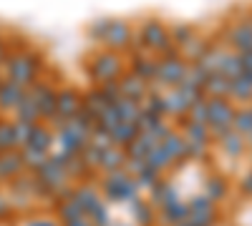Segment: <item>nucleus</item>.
I'll use <instances>...</instances> for the list:
<instances>
[{
  "mask_svg": "<svg viewBox=\"0 0 252 226\" xmlns=\"http://www.w3.org/2000/svg\"><path fill=\"white\" fill-rule=\"evenodd\" d=\"M38 73H40V55H35L31 50L10 53V58L5 60V78L26 91L33 83H38Z\"/></svg>",
  "mask_w": 252,
  "mask_h": 226,
  "instance_id": "nucleus-1",
  "label": "nucleus"
},
{
  "mask_svg": "<svg viewBox=\"0 0 252 226\" xmlns=\"http://www.w3.org/2000/svg\"><path fill=\"white\" fill-rule=\"evenodd\" d=\"M139 191H141V186L136 183V178L129 176L124 169L106 174V176H103V181H101V194H103V199H106V201L131 203L134 199H139Z\"/></svg>",
  "mask_w": 252,
  "mask_h": 226,
  "instance_id": "nucleus-2",
  "label": "nucleus"
},
{
  "mask_svg": "<svg viewBox=\"0 0 252 226\" xmlns=\"http://www.w3.org/2000/svg\"><path fill=\"white\" fill-rule=\"evenodd\" d=\"M124 73H126V68H124V63H121L119 53H114V50H109V48L94 53L91 60H89V75H91V80H94L96 86L119 80Z\"/></svg>",
  "mask_w": 252,
  "mask_h": 226,
  "instance_id": "nucleus-3",
  "label": "nucleus"
},
{
  "mask_svg": "<svg viewBox=\"0 0 252 226\" xmlns=\"http://www.w3.org/2000/svg\"><path fill=\"white\" fill-rule=\"evenodd\" d=\"M136 40L144 50L149 53H164L172 43V35H169V25H164L159 18H146L141 20V25L136 30Z\"/></svg>",
  "mask_w": 252,
  "mask_h": 226,
  "instance_id": "nucleus-4",
  "label": "nucleus"
},
{
  "mask_svg": "<svg viewBox=\"0 0 252 226\" xmlns=\"http://www.w3.org/2000/svg\"><path fill=\"white\" fill-rule=\"evenodd\" d=\"M189 71V63L182 58V55H161L159 58V66H157V80L149 86L152 91L161 93L164 88L169 91V88H177L184 75Z\"/></svg>",
  "mask_w": 252,
  "mask_h": 226,
  "instance_id": "nucleus-5",
  "label": "nucleus"
},
{
  "mask_svg": "<svg viewBox=\"0 0 252 226\" xmlns=\"http://www.w3.org/2000/svg\"><path fill=\"white\" fill-rule=\"evenodd\" d=\"M207 108H209V131H212L215 141H220L227 131H232L237 106L229 98H207Z\"/></svg>",
  "mask_w": 252,
  "mask_h": 226,
  "instance_id": "nucleus-6",
  "label": "nucleus"
},
{
  "mask_svg": "<svg viewBox=\"0 0 252 226\" xmlns=\"http://www.w3.org/2000/svg\"><path fill=\"white\" fill-rule=\"evenodd\" d=\"M136 40V30L129 20H121V18H109V28H106V35H103V48H109L114 53L119 50H126L131 48Z\"/></svg>",
  "mask_w": 252,
  "mask_h": 226,
  "instance_id": "nucleus-7",
  "label": "nucleus"
},
{
  "mask_svg": "<svg viewBox=\"0 0 252 226\" xmlns=\"http://www.w3.org/2000/svg\"><path fill=\"white\" fill-rule=\"evenodd\" d=\"M28 96L35 100V106L40 111V121H53L56 118V98H58V91L46 83V80H38L28 88Z\"/></svg>",
  "mask_w": 252,
  "mask_h": 226,
  "instance_id": "nucleus-8",
  "label": "nucleus"
},
{
  "mask_svg": "<svg viewBox=\"0 0 252 226\" xmlns=\"http://www.w3.org/2000/svg\"><path fill=\"white\" fill-rule=\"evenodd\" d=\"M224 38H227L229 50H235V53L250 50V48H252V15H250V18L235 20V23L227 28Z\"/></svg>",
  "mask_w": 252,
  "mask_h": 226,
  "instance_id": "nucleus-9",
  "label": "nucleus"
},
{
  "mask_svg": "<svg viewBox=\"0 0 252 226\" xmlns=\"http://www.w3.org/2000/svg\"><path fill=\"white\" fill-rule=\"evenodd\" d=\"M81 103H83V98L76 88H61L56 98V116L63 121H71L81 111Z\"/></svg>",
  "mask_w": 252,
  "mask_h": 226,
  "instance_id": "nucleus-10",
  "label": "nucleus"
},
{
  "mask_svg": "<svg viewBox=\"0 0 252 226\" xmlns=\"http://www.w3.org/2000/svg\"><path fill=\"white\" fill-rule=\"evenodd\" d=\"M157 66H159V58H152L149 53H134L131 58V71L136 78H141L144 83H154L157 80Z\"/></svg>",
  "mask_w": 252,
  "mask_h": 226,
  "instance_id": "nucleus-11",
  "label": "nucleus"
},
{
  "mask_svg": "<svg viewBox=\"0 0 252 226\" xmlns=\"http://www.w3.org/2000/svg\"><path fill=\"white\" fill-rule=\"evenodd\" d=\"M56 141L61 143L63 153H68V156H78L83 149L89 146V138H86V136H81V133H76V131L68 126V123H66V126H63L61 131H58Z\"/></svg>",
  "mask_w": 252,
  "mask_h": 226,
  "instance_id": "nucleus-12",
  "label": "nucleus"
},
{
  "mask_svg": "<svg viewBox=\"0 0 252 226\" xmlns=\"http://www.w3.org/2000/svg\"><path fill=\"white\" fill-rule=\"evenodd\" d=\"M161 149L166 151V156L172 158V163H184L187 158V138L179 131H169L161 138Z\"/></svg>",
  "mask_w": 252,
  "mask_h": 226,
  "instance_id": "nucleus-13",
  "label": "nucleus"
},
{
  "mask_svg": "<svg viewBox=\"0 0 252 226\" xmlns=\"http://www.w3.org/2000/svg\"><path fill=\"white\" fill-rule=\"evenodd\" d=\"M73 199L81 203V209L86 211V216H91L96 209L103 206V194H98L91 183H83V186L73 189Z\"/></svg>",
  "mask_w": 252,
  "mask_h": 226,
  "instance_id": "nucleus-14",
  "label": "nucleus"
},
{
  "mask_svg": "<svg viewBox=\"0 0 252 226\" xmlns=\"http://www.w3.org/2000/svg\"><path fill=\"white\" fill-rule=\"evenodd\" d=\"M119 88H121V98H134V100H144L146 93H149V83H144L134 73H124L119 78Z\"/></svg>",
  "mask_w": 252,
  "mask_h": 226,
  "instance_id": "nucleus-15",
  "label": "nucleus"
},
{
  "mask_svg": "<svg viewBox=\"0 0 252 226\" xmlns=\"http://www.w3.org/2000/svg\"><path fill=\"white\" fill-rule=\"evenodd\" d=\"M23 96H26V88L15 86L8 78L0 80V111H15Z\"/></svg>",
  "mask_w": 252,
  "mask_h": 226,
  "instance_id": "nucleus-16",
  "label": "nucleus"
},
{
  "mask_svg": "<svg viewBox=\"0 0 252 226\" xmlns=\"http://www.w3.org/2000/svg\"><path fill=\"white\" fill-rule=\"evenodd\" d=\"M23 169H26V163H23V156H20V151L0 153V181L18 178Z\"/></svg>",
  "mask_w": 252,
  "mask_h": 226,
  "instance_id": "nucleus-17",
  "label": "nucleus"
},
{
  "mask_svg": "<svg viewBox=\"0 0 252 226\" xmlns=\"http://www.w3.org/2000/svg\"><path fill=\"white\" fill-rule=\"evenodd\" d=\"M149 203L152 206H159V209H164V206H169V203H174V201H179V196H177V189L172 186L169 181H159V183H154V186L149 189Z\"/></svg>",
  "mask_w": 252,
  "mask_h": 226,
  "instance_id": "nucleus-18",
  "label": "nucleus"
},
{
  "mask_svg": "<svg viewBox=\"0 0 252 226\" xmlns=\"http://www.w3.org/2000/svg\"><path fill=\"white\" fill-rule=\"evenodd\" d=\"M164 111L166 116H177V118H184L189 113V100L179 88H169L164 93Z\"/></svg>",
  "mask_w": 252,
  "mask_h": 226,
  "instance_id": "nucleus-19",
  "label": "nucleus"
},
{
  "mask_svg": "<svg viewBox=\"0 0 252 226\" xmlns=\"http://www.w3.org/2000/svg\"><path fill=\"white\" fill-rule=\"evenodd\" d=\"M212 48V40H207L204 35H197V38H192L189 43L179 50L182 53V58L187 60L189 66H194V63H199V60L204 58V53Z\"/></svg>",
  "mask_w": 252,
  "mask_h": 226,
  "instance_id": "nucleus-20",
  "label": "nucleus"
},
{
  "mask_svg": "<svg viewBox=\"0 0 252 226\" xmlns=\"http://www.w3.org/2000/svg\"><path fill=\"white\" fill-rule=\"evenodd\" d=\"M53 141H56L53 131H51L48 126H43V123H35L26 146H31V149H38V151L48 153V151H51V146H53ZM26 146H23V149H26Z\"/></svg>",
  "mask_w": 252,
  "mask_h": 226,
  "instance_id": "nucleus-21",
  "label": "nucleus"
},
{
  "mask_svg": "<svg viewBox=\"0 0 252 226\" xmlns=\"http://www.w3.org/2000/svg\"><path fill=\"white\" fill-rule=\"evenodd\" d=\"M126 166V151L119 149V146H111L106 151H101V163H98V169L103 174H111V171H119Z\"/></svg>",
  "mask_w": 252,
  "mask_h": 226,
  "instance_id": "nucleus-22",
  "label": "nucleus"
},
{
  "mask_svg": "<svg viewBox=\"0 0 252 226\" xmlns=\"http://www.w3.org/2000/svg\"><path fill=\"white\" fill-rule=\"evenodd\" d=\"M220 146H222V151H224L227 156L237 158V156H242V153L247 151V138L232 128V131H227V133L220 138Z\"/></svg>",
  "mask_w": 252,
  "mask_h": 226,
  "instance_id": "nucleus-23",
  "label": "nucleus"
},
{
  "mask_svg": "<svg viewBox=\"0 0 252 226\" xmlns=\"http://www.w3.org/2000/svg\"><path fill=\"white\" fill-rule=\"evenodd\" d=\"M179 123H182L184 138H189V141H202V143H212V131H209L207 123H194V121H189L187 116H184Z\"/></svg>",
  "mask_w": 252,
  "mask_h": 226,
  "instance_id": "nucleus-24",
  "label": "nucleus"
},
{
  "mask_svg": "<svg viewBox=\"0 0 252 226\" xmlns=\"http://www.w3.org/2000/svg\"><path fill=\"white\" fill-rule=\"evenodd\" d=\"M83 216H86V211H83L81 203L73 199V191L68 196L58 199V219H63V224H68L73 219H83Z\"/></svg>",
  "mask_w": 252,
  "mask_h": 226,
  "instance_id": "nucleus-25",
  "label": "nucleus"
},
{
  "mask_svg": "<svg viewBox=\"0 0 252 226\" xmlns=\"http://www.w3.org/2000/svg\"><path fill=\"white\" fill-rule=\"evenodd\" d=\"M116 111L121 116V123H136L139 116H141V100H134V98H119L116 100Z\"/></svg>",
  "mask_w": 252,
  "mask_h": 226,
  "instance_id": "nucleus-26",
  "label": "nucleus"
},
{
  "mask_svg": "<svg viewBox=\"0 0 252 226\" xmlns=\"http://www.w3.org/2000/svg\"><path fill=\"white\" fill-rule=\"evenodd\" d=\"M161 219H164V224H169V226H179V224L189 221V206L184 201H174V203H169V206L161 209Z\"/></svg>",
  "mask_w": 252,
  "mask_h": 226,
  "instance_id": "nucleus-27",
  "label": "nucleus"
},
{
  "mask_svg": "<svg viewBox=\"0 0 252 226\" xmlns=\"http://www.w3.org/2000/svg\"><path fill=\"white\" fill-rule=\"evenodd\" d=\"M229 98H232V103L237 100V103L250 106L252 103V83H250V80H245L242 75L240 78H232V80H229Z\"/></svg>",
  "mask_w": 252,
  "mask_h": 226,
  "instance_id": "nucleus-28",
  "label": "nucleus"
},
{
  "mask_svg": "<svg viewBox=\"0 0 252 226\" xmlns=\"http://www.w3.org/2000/svg\"><path fill=\"white\" fill-rule=\"evenodd\" d=\"M15 121H23V123H40V111H38V106H35V100L28 96V91H26L23 100L18 103V108H15Z\"/></svg>",
  "mask_w": 252,
  "mask_h": 226,
  "instance_id": "nucleus-29",
  "label": "nucleus"
},
{
  "mask_svg": "<svg viewBox=\"0 0 252 226\" xmlns=\"http://www.w3.org/2000/svg\"><path fill=\"white\" fill-rule=\"evenodd\" d=\"M242 60H240V55L235 53V50H224V55H222V63H220V73L224 75V78H240L242 75Z\"/></svg>",
  "mask_w": 252,
  "mask_h": 226,
  "instance_id": "nucleus-30",
  "label": "nucleus"
},
{
  "mask_svg": "<svg viewBox=\"0 0 252 226\" xmlns=\"http://www.w3.org/2000/svg\"><path fill=\"white\" fill-rule=\"evenodd\" d=\"M169 35H172V43L182 50L189 40L192 38H197L199 33H197V28L192 25V23H174L172 28H169Z\"/></svg>",
  "mask_w": 252,
  "mask_h": 226,
  "instance_id": "nucleus-31",
  "label": "nucleus"
},
{
  "mask_svg": "<svg viewBox=\"0 0 252 226\" xmlns=\"http://www.w3.org/2000/svg\"><path fill=\"white\" fill-rule=\"evenodd\" d=\"M204 96L207 98H229V78H224L222 73H215L207 80Z\"/></svg>",
  "mask_w": 252,
  "mask_h": 226,
  "instance_id": "nucleus-32",
  "label": "nucleus"
},
{
  "mask_svg": "<svg viewBox=\"0 0 252 226\" xmlns=\"http://www.w3.org/2000/svg\"><path fill=\"white\" fill-rule=\"evenodd\" d=\"M109 106H111V103H109L106 98H103V93L98 91V86H96V88H91V91H86V96H83V108L91 111L96 118H98L103 111H106Z\"/></svg>",
  "mask_w": 252,
  "mask_h": 226,
  "instance_id": "nucleus-33",
  "label": "nucleus"
},
{
  "mask_svg": "<svg viewBox=\"0 0 252 226\" xmlns=\"http://www.w3.org/2000/svg\"><path fill=\"white\" fill-rule=\"evenodd\" d=\"M129 209H131V214H134L136 224H141V226L154 224V209H152V203H149V201H144V199H134V201L129 203Z\"/></svg>",
  "mask_w": 252,
  "mask_h": 226,
  "instance_id": "nucleus-34",
  "label": "nucleus"
},
{
  "mask_svg": "<svg viewBox=\"0 0 252 226\" xmlns=\"http://www.w3.org/2000/svg\"><path fill=\"white\" fill-rule=\"evenodd\" d=\"M139 136V128H136V123H121V126L111 133V141H114V146L119 149H126L129 143Z\"/></svg>",
  "mask_w": 252,
  "mask_h": 226,
  "instance_id": "nucleus-35",
  "label": "nucleus"
},
{
  "mask_svg": "<svg viewBox=\"0 0 252 226\" xmlns=\"http://www.w3.org/2000/svg\"><path fill=\"white\" fill-rule=\"evenodd\" d=\"M146 166H152V169H157L159 174H164L166 169H169V166H174V163H172V158L169 156H166V151L161 149V143H159V146L157 149H152L149 153H146Z\"/></svg>",
  "mask_w": 252,
  "mask_h": 226,
  "instance_id": "nucleus-36",
  "label": "nucleus"
},
{
  "mask_svg": "<svg viewBox=\"0 0 252 226\" xmlns=\"http://www.w3.org/2000/svg\"><path fill=\"white\" fill-rule=\"evenodd\" d=\"M232 128H235L237 133H242L245 138L252 133V103H250V106H240V108H237Z\"/></svg>",
  "mask_w": 252,
  "mask_h": 226,
  "instance_id": "nucleus-37",
  "label": "nucleus"
},
{
  "mask_svg": "<svg viewBox=\"0 0 252 226\" xmlns=\"http://www.w3.org/2000/svg\"><path fill=\"white\" fill-rule=\"evenodd\" d=\"M96 126L103 128V131H109V133H114V131L121 126V116H119L116 106H109L106 111H103V113L96 118Z\"/></svg>",
  "mask_w": 252,
  "mask_h": 226,
  "instance_id": "nucleus-38",
  "label": "nucleus"
},
{
  "mask_svg": "<svg viewBox=\"0 0 252 226\" xmlns=\"http://www.w3.org/2000/svg\"><path fill=\"white\" fill-rule=\"evenodd\" d=\"M204 189H207L204 196H209V199L217 203V201H222V199L227 196V181H224L222 176H209L207 183H204Z\"/></svg>",
  "mask_w": 252,
  "mask_h": 226,
  "instance_id": "nucleus-39",
  "label": "nucleus"
},
{
  "mask_svg": "<svg viewBox=\"0 0 252 226\" xmlns=\"http://www.w3.org/2000/svg\"><path fill=\"white\" fill-rule=\"evenodd\" d=\"M20 156H23V163L28 169H33V171H38L43 163L51 158L48 153H43V151H38V149H31V146H26V149H20Z\"/></svg>",
  "mask_w": 252,
  "mask_h": 226,
  "instance_id": "nucleus-40",
  "label": "nucleus"
},
{
  "mask_svg": "<svg viewBox=\"0 0 252 226\" xmlns=\"http://www.w3.org/2000/svg\"><path fill=\"white\" fill-rule=\"evenodd\" d=\"M15 131H13V123L10 121H0V153H8L15 151Z\"/></svg>",
  "mask_w": 252,
  "mask_h": 226,
  "instance_id": "nucleus-41",
  "label": "nucleus"
},
{
  "mask_svg": "<svg viewBox=\"0 0 252 226\" xmlns=\"http://www.w3.org/2000/svg\"><path fill=\"white\" fill-rule=\"evenodd\" d=\"M189 214H217L215 209V201L209 199V196H194V199H189Z\"/></svg>",
  "mask_w": 252,
  "mask_h": 226,
  "instance_id": "nucleus-42",
  "label": "nucleus"
},
{
  "mask_svg": "<svg viewBox=\"0 0 252 226\" xmlns=\"http://www.w3.org/2000/svg\"><path fill=\"white\" fill-rule=\"evenodd\" d=\"M89 143L94 149H98V151H106V149H111L114 146V141H111V133L109 131H103V128H94L91 131V138H89Z\"/></svg>",
  "mask_w": 252,
  "mask_h": 226,
  "instance_id": "nucleus-43",
  "label": "nucleus"
},
{
  "mask_svg": "<svg viewBox=\"0 0 252 226\" xmlns=\"http://www.w3.org/2000/svg\"><path fill=\"white\" fill-rule=\"evenodd\" d=\"M189 121H194V123H207L209 126V108H207V98L197 100V103H192V108H189L187 113Z\"/></svg>",
  "mask_w": 252,
  "mask_h": 226,
  "instance_id": "nucleus-44",
  "label": "nucleus"
},
{
  "mask_svg": "<svg viewBox=\"0 0 252 226\" xmlns=\"http://www.w3.org/2000/svg\"><path fill=\"white\" fill-rule=\"evenodd\" d=\"M35 123H23V121H13V131H15V146L23 149L28 138H31V131H33Z\"/></svg>",
  "mask_w": 252,
  "mask_h": 226,
  "instance_id": "nucleus-45",
  "label": "nucleus"
},
{
  "mask_svg": "<svg viewBox=\"0 0 252 226\" xmlns=\"http://www.w3.org/2000/svg\"><path fill=\"white\" fill-rule=\"evenodd\" d=\"M134 178H136V183H139L141 189H152L154 183L161 181V174H159L157 169H152V166H146V169H144L139 176H134Z\"/></svg>",
  "mask_w": 252,
  "mask_h": 226,
  "instance_id": "nucleus-46",
  "label": "nucleus"
},
{
  "mask_svg": "<svg viewBox=\"0 0 252 226\" xmlns=\"http://www.w3.org/2000/svg\"><path fill=\"white\" fill-rule=\"evenodd\" d=\"M209 151V143H202V141H189L187 138V158H204Z\"/></svg>",
  "mask_w": 252,
  "mask_h": 226,
  "instance_id": "nucleus-47",
  "label": "nucleus"
},
{
  "mask_svg": "<svg viewBox=\"0 0 252 226\" xmlns=\"http://www.w3.org/2000/svg\"><path fill=\"white\" fill-rule=\"evenodd\" d=\"M98 91L103 93V98H106L111 106H114L116 100L121 98V88H119V80H111V83H103V86H98Z\"/></svg>",
  "mask_w": 252,
  "mask_h": 226,
  "instance_id": "nucleus-48",
  "label": "nucleus"
},
{
  "mask_svg": "<svg viewBox=\"0 0 252 226\" xmlns=\"http://www.w3.org/2000/svg\"><path fill=\"white\" fill-rule=\"evenodd\" d=\"M189 224L192 226H215L217 214H189Z\"/></svg>",
  "mask_w": 252,
  "mask_h": 226,
  "instance_id": "nucleus-49",
  "label": "nucleus"
},
{
  "mask_svg": "<svg viewBox=\"0 0 252 226\" xmlns=\"http://www.w3.org/2000/svg\"><path fill=\"white\" fill-rule=\"evenodd\" d=\"M106 28H109V18H101V20H96V23L89 28V35L94 38V40H103V35H106Z\"/></svg>",
  "mask_w": 252,
  "mask_h": 226,
  "instance_id": "nucleus-50",
  "label": "nucleus"
},
{
  "mask_svg": "<svg viewBox=\"0 0 252 226\" xmlns=\"http://www.w3.org/2000/svg\"><path fill=\"white\" fill-rule=\"evenodd\" d=\"M237 55H240V60H242V68H245V71H252V48L245 50V53H237Z\"/></svg>",
  "mask_w": 252,
  "mask_h": 226,
  "instance_id": "nucleus-51",
  "label": "nucleus"
},
{
  "mask_svg": "<svg viewBox=\"0 0 252 226\" xmlns=\"http://www.w3.org/2000/svg\"><path fill=\"white\" fill-rule=\"evenodd\" d=\"M10 203H8V199H3L0 196V219H5V216H10Z\"/></svg>",
  "mask_w": 252,
  "mask_h": 226,
  "instance_id": "nucleus-52",
  "label": "nucleus"
},
{
  "mask_svg": "<svg viewBox=\"0 0 252 226\" xmlns=\"http://www.w3.org/2000/svg\"><path fill=\"white\" fill-rule=\"evenodd\" d=\"M242 191H245L247 196H252V171L242 178Z\"/></svg>",
  "mask_w": 252,
  "mask_h": 226,
  "instance_id": "nucleus-53",
  "label": "nucleus"
},
{
  "mask_svg": "<svg viewBox=\"0 0 252 226\" xmlns=\"http://www.w3.org/2000/svg\"><path fill=\"white\" fill-rule=\"evenodd\" d=\"M63 226H94L86 216H83V219H73V221H68V224H63Z\"/></svg>",
  "mask_w": 252,
  "mask_h": 226,
  "instance_id": "nucleus-54",
  "label": "nucleus"
},
{
  "mask_svg": "<svg viewBox=\"0 0 252 226\" xmlns=\"http://www.w3.org/2000/svg\"><path fill=\"white\" fill-rule=\"evenodd\" d=\"M28 226H58V224H53L48 219H38V221H28Z\"/></svg>",
  "mask_w": 252,
  "mask_h": 226,
  "instance_id": "nucleus-55",
  "label": "nucleus"
},
{
  "mask_svg": "<svg viewBox=\"0 0 252 226\" xmlns=\"http://www.w3.org/2000/svg\"><path fill=\"white\" fill-rule=\"evenodd\" d=\"M179 226H192V224H189V221H184V224H179Z\"/></svg>",
  "mask_w": 252,
  "mask_h": 226,
  "instance_id": "nucleus-56",
  "label": "nucleus"
},
{
  "mask_svg": "<svg viewBox=\"0 0 252 226\" xmlns=\"http://www.w3.org/2000/svg\"><path fill=\"white\" fill-rule=\"evenodd\" d=\"M111 226H124V224H111Z\"/></svg>",
  "mask_w": 252,
  "mask_h": 226,
  "instance_id": "nucleus-57",
  "label": "nucleus"
}]
</instances>
